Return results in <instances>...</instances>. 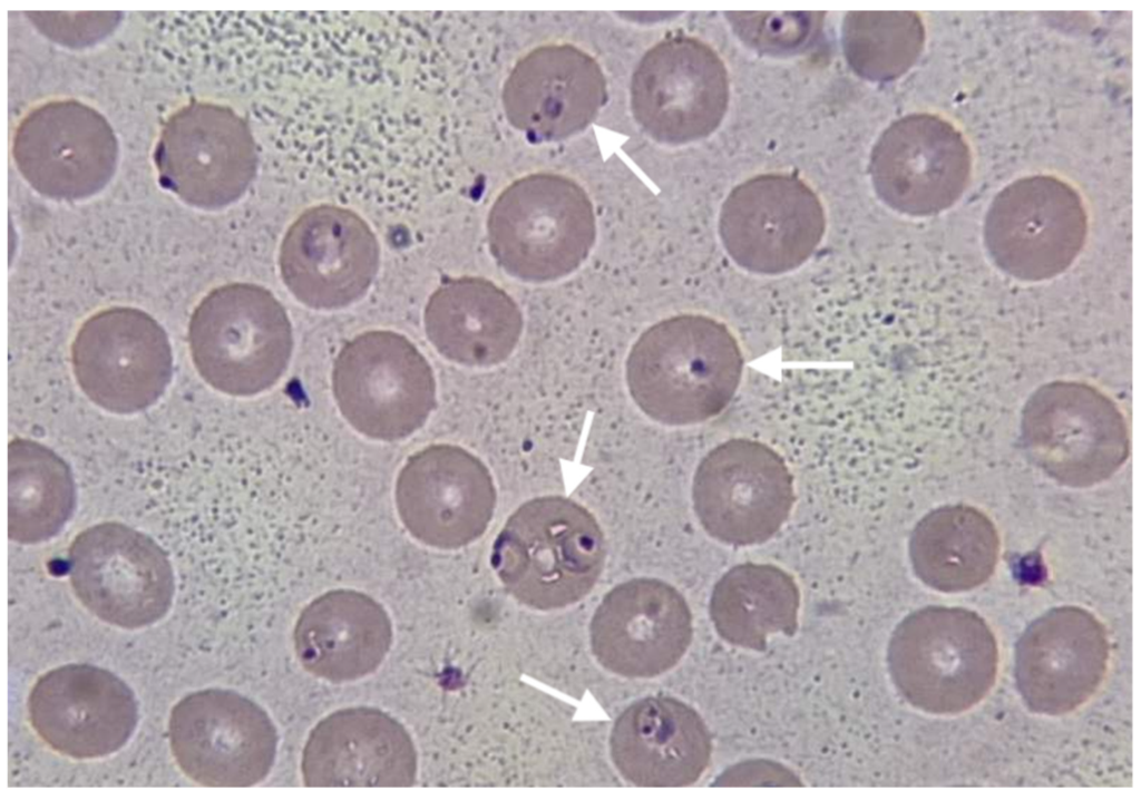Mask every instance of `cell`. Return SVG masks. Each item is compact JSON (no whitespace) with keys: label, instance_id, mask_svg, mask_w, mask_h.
<instances>
[{"label":"cell","instance_id":"1","mask_svg":"<svg viewBox=\"0 0 1141 800\" xmlns=\"http://www.w3.org/2000/svg\"><path fill=\"white\" fill-rule=\"evenodd\" d=\"M743 353L729 326L684 313L645 329L631 347L625 380L635 404L652 420L690 426L720 414L743 372Z\"/></svg>","mask_w":1141,"mask_h":800},{"label":"cell","instance_id":"2","mask_svg":"<svg viewBox=\"0 0 1141 800\" xmlns=\"http://www.w3.org/2000/svg\"><path fill=\"white\" fill-rule=\"evenodd\" d=\"M606 557L603 530L594 515L563 496H543L520 505L498 533L490 564L505 589L538 611L573 605L599 578Z\"/></svg>","mask_w":1141,"mask_h":800},{"label":"cell","instance_id":"3","mask_svg":"<svg viewBox=\"0 0 1141 800\" xmlns=\"http://www.w3.org/2000/svg\"><path fill=\"white\" fill-rule=\"evenodd\" d=\"M999 651L975 611L929 605L905 616L887 648L891 681L915 709L955 715L981 703L996 683Z\"/></svg>","mask_w":1141,"mask_h":800},{"label":"cell","instance_id":"4","mask_svg":"<svg viewBox=\"0 0 1141 800\" xmlns=\"http://www.w3.org/2000/svg\"><path fill=\"white\" fill-rule=\"evenodd\" d=\"M489 251L508 275L548 283L578 270L596 241V216L573 178L538 172L511 182L495 198L486 222Z\"/></svg>","mask_w":1141,"mask_h":800},{"label":"cell","instance_id":"5","mask_svg":"<svg viewBox=\"0 0 1141 800\" xmlns=\"http://www.w3.org/2000/svg\"><path fill=\"white\" fill-rule=\"evenodd\" d=\"M192 361L215 390L251 397L272 388L293 350L289 315L267 289L234 282L209 291L188 323Z\"/></svg>","mask_w":1141,"mask_h":800},{"label":"cell","instance_id":"6","mask_svg":"<svg viewBox=\"0 0 1141 800\" xmlns=\"http://www.w3.org/2000/svg\"><path fill=\"white\" fill-rule=\"evenodd\" d=\"M1024 448L1051 479L1088 488L1112 477L1130 455V432L1118 404L1095 387L1053 381L1027 399L1021 418Z\"/></svg>","mask_w":1141,"mask_h":800},{"label":"cell","instance_id":"7","mask_svg":"<svg viewBox=\"0 0 1141 800\" xmlns=\"http://www.w3.org/2000/svg\"><path fill=\"white\" fill-rule=\"evenodd\" d=\"M332 390L349 425L381 441L409 437L437 407L429 362L408 338L389 330L363 332L341 348Z\"/></svg>","mask_w":1141,"mask_h":800},{"label":"cell","instance_id":"8","mask_svg":"<svg viewBox=\"0 0 1141 800\" xmlns=\"http://www.w3.org/2000/svg\"><path fill=\"white\" fill-rule=\"evenodd\" d=\"M1089 219L1084 199L1051 174L1020 177L1003 187L986 212L983 238L994 264L1024 282L1065 272L1082 252Z\"/></svg>","mask_w":1141,"mask_h":800},{"label":"cell","instance_id":"9","mask_svg":"<svg viewBox=\"0 0 1141 800\" xmlns=\"http://www.w3.org/2000/svg\"><path fill=\"white\" fill-rule=\"evenodd\" d=\"M76 597L96 617L139 630L166 616L175 575L166 552L148 535L118 521L80 531L68 550Z\"/></svg>","mask_w":1141,"mask_h":800},{"label":"cell","instance_id":"10","mask_svg":"<svg viewBox=\"0 0 1141 800\" xmlns=\"http://www.w3.org/2000/svg\"><path fill=\"white\" fill-rule=\"evenodd\" d=\"M168 736L182 772L195 783L220 788L264 781L279 742L276 728L263 708L220 687L182 697L170 711Z\"/></svg>","mask_w":1141,"mask_h":800},{"label":"cell","instance_id":"11","mask_svg":"<svg viewBox=\"0 0 1141 800\" xmlns=\"http://www.w3.org/2000/svg\"><path fill=\"white\" fill-rule=\"evenodd\" d=\"M694 513L709 536L744 547L771 539L796 503L794 479L773 448L731 438L711 449L692 482Z\"/></svg>","mask_w":1141,"mask_h":800},{"label":"cell","instance_id":"12","mask_svg":"<svg viewBox=\"0 0 1141 800\" xmlns=\"http://www.w3.org/2000/svg\"><path fill=\"white\" fill-rule=\"evenodd\" d=\"M71 365L86 397L117 414L155 404L174 371L165 329L133 306H110L85 320L71 344Z\"/></svg>","mask_w":1141,"mask_h":800},{"label":"cell","instance_id":"13","mask_svg":"<svg viewBox=\"0 0 1141 800\" xmlns=\"http://www.w3.org/2000/svg\"><path fill=\"white\" fill-rule=\"evenodd\" d=\"M730 99L726 67L706 42L686 35L666 37L637 62L630 101L636 123L654 140L684 145L710 136Z\"/></svg>","mask_w":1141,"mask_h":800},{"label":"cell","instance_id":"14","mask_svg":"<svg viewBox=\"0 0 1141 800\" xmlns=\"http://www.w3.org/2000/svg\"><path fill=\"white\" fill-rule=\"evenodd\" d=\"M718 230L738 266L780 275L815 253L825 235L826 214L820 197L802 178L764 173L732 188L722 203Z\"/></svg>","mask_w":1141,"mask_h":800},{"label":"cell","instance_id":"15","mask_svg":"<svg viewBox=\"0 0 1141 800\" xmlns=\"http://www.w3.org/2000/svg\"><path fill=\"white\" fill-rule=\"evenodd\" d=\"M972 149L949 119L928 111L894 120L875 142L869 175L876 195L893 211L927 217L952 207L967 189Z\"/></svg>","mask_w":1141,"mask_h":800},{"label":"cell","instance_id":"16","mask_svg":"<svg viewBox=\"0 0 1141 800\" xmlns=\"http://www.w3.org/2000/svg\"><path fill=\"white\" fill-rule=\"evenodd\" d=\"M496 501L487 466L456 445H431L417 451L396 482V505L404 528L438 549H459L480 538Z\"/></svg>","mask_w":1141,"mask_h":800},{"label":"cell","instance_id":"17","mask_svg":"<svg viewBox=\"0 0 1141 800\" xmlns=\"http://www.w3.org/2000/svg\"><path fill=\"white\" fill-rule=\"evenodd\" d=\"M38 736L72 759L111 755L133 736L139 720L134 691L113 672L85 663L49 670L28 696Z\"/></svg>","mask_w":1141,"mask_h":800},{"label":"cell","instance_id":"18","mask_svg":"<svg viewBox=\"0 0 1141 800\" xmlns=\"http://www.w3.org/2000/svg\"><path fill=\"white\" fill-rule=\"evenodd\" d=\"M380 246L354 211L320 204L290 225L280 247L283 283L302 304L339 310L365 295L377 276Z\"/></svg>","mask_w":1141,"mask_h":800},{"label":"cell","instance_id":"19","mask_svg":"<svg viewBox=\"0 0 1141 800\" xmlns=\"http://www.w3.org/2000/svg\"><path fill=\"white\" fill-rule=\"evenodd\" d=\"M1111 646L1105 625L1081 606L1050 608L1022 633L1014 675L1034 713L1056 716L1084 705L1102 685Z\"/></svg>","mask_w":1141,"mask_h":800},{"label":"cell","instance_id":"20","mask_svg":"<svg viewBox=\"0 0 1141 800\" xmlns=\"http://www.w3.org/2000/svg\"><path fill=\"white\" fill-rule=\"evenodd\" d=\"M598 663L625 677L648 679L674 667L689 648L692 614L683 595L657 578H633L613 587L591 622Z\"/></svg>","mask_w":1141,"mask_h":800},{"label":"cell","instance_id":"21","mask_svg":"<svg viewBox=\"0 0 1141 800\" xmlns=\"http://www.w3.org/2000/svg\"><path fill=\"white\" fill-rule=\"evenodd\" d=\"M606 100L602 67L568 42L529 50L515 62L501 89L509 124L537 142H557L583 131Z\"/></svg>","mask_w":1141,"mask_h":800},{"label":"cell","instance_id":"22","mask_svg":"<svg viewBox=\"0 0 1141 800\" xmlns=\"http://www.w3.org/2000/svg\"><path fill=\"white\" fill-rule=\"evenodd\" d=\"M418 757L406 728L367 706L335 711L309 733L301 773L306 787H412Z\"/></svg>","mask_w":1141,"mask_h":800},{"label":"cell","instance_id":"23","mask_svg":"<svg viewBox=\"0 0 1141 800\" xmlns=\"http://www.w3.org/2000/svg\"><path fill=\"white\" fill-rule=\"evenodd\" d=\"M612 760L636 787H687L709 767L712 740L700 714L667 695L646 696L616 719L609 738Z\"/></svg>","mask_w":1141,"mask_h":800},{"label":"cell","instance_id":"24","mask_svg":"<svg viewBox=\"0 0 1141 800\" xmlns=\"http://www.w3.org/2000/svg\"><path fill=\"white\" fill-rule=\"evenodd\" d=\"M384 607L365 593L332 589L310 602L294 626V650L313 676L331 683L372 674L392 644Z\"/></svg>","mask_w":1141,"mask_h":800},{"label":"cell","instance_id":"25","mask_svg":"<svg viewBox=\"0 0 1141 800\" xmlns=\"http://www.w3.org/2000/svg\"><path fill=\"white\" fill-rule=\"evenodd\" d=\"M423 323L428 340L443 358L471 368L505 362L524 330L514 297L480 276L446 279L429 296Z\"/></svg>","mask_w":1141,"mask_h":800},{"label":"cell","instance_id":"26","mask_svg":"<svg viewBox=\"0 0 1141 800\" xmlns=\"http://www.w3.org/2000/svg\"><path fill=\"white\" fill-rule=\"evenodd\" d=\"M1001 542L992 519L966 504L938 507L915 525L908 543L917 578L942 593H963L994 574Z\"/></svg>","mask_w":1141,"mask_h":800},{"label":"cell","instance_id":"27","mask_svg":"<svg viewBox=\"0 0 1141 800\" xmlns=\"http://www.w3.org/2000/svg\"><path fill=\"white\" fill-rule=\"evenodd\" d=\"M799 607L800 591L791 574L773 564L743 563L715 583L709 613L725 642L764 651L771 635L797 632Z\"/></svg>","mask_w":1141,"mask_h":800},{"label":"cell","instance_id":"28","mask_svg":"<svg viewBox=\"0 0 1141 800\" xmlns=\"http://www.w3.org/2000/svg\"><path fill=\"white\" fill-rule=\"evenodd\" d=\"M77 505L69 465L49 447L25 438L8 446V535L38 544L58 535Z\"/></svg>","mask_w":1141,"mask_h":800},{"label":"cell","instance_id":"29","mask_svg":"<svg viewBox=\"0 0 1141 800\" xmlns=\"http://www.w3.org/2000/svg\"><path fill=\"white\" fill-rule=\"evenodd\" d=\"M925 41V22L917 11H849L841 23L848 66L871 82L905 75L919 59Z\"/></svg>","mask_w":1141,"mask_h":800},{"label":"cell","instance_id":"30","mask_svg":"<svg viewBox=\"0 0 1141 800\" xmlns=\"http://www.w3.org/2000/svg\"><path fill=\"white\" fill-rule=\"evenodd\" d=\"M819 12H726L737 36L771 56H790L807 47L821 27Z\"/></svg>","mask_w":1141,"mask_h":800},{"label":"cell","instance_id":"31","mask_svg":"<svg viewBox=\"0 0 1141 800\" xmlns=\"http://www.w3.org/2000/svg\"><path fill=\"white\" fill-rule=\"evenodd\" d=\"M714 786H802L784 765L770 760H748L726 769Z\"/></svg>","mask_w":1141,"mask_h":800}]
</instances>
